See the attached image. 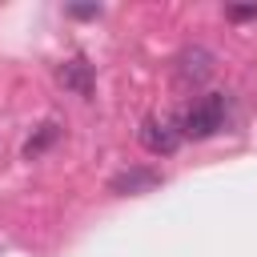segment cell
Here are the masks:
<instances>
[{
    "instance_id": "1",
    "label": "cell",
    "mask_w": 257,
    "mask_h": 257,
    "mask_svg": "<svg viewBox=\"0 0 257 257\" xmlns=\"http://www.w3.org/2000/svg\"><path fill=\"white\" fill-rule=\"evenodd\" d=\"M225 112H229L225 92H205V96H197V100H193V104L181 112L177 128H181V137L205 141V137H213V133L225 124Z\"/></svg>"
},
{
    "instance_id": "2",
    "label": "cell",
    "mask_w": 257,
    "mask_h": 257,
    "mask_svg": "<svg viewBox=\"0 0 257 257\" xmlns=\"http://www.w3.org/2000/svg\"><path fill=\"white\" fill-rule=\"evenodd\" d=\"M141 145H145L149 153H157V157H169V153L181 149V128H177L173 120L145 116V124H141Z\"/></svg>"
},
{
    "instance_id": "3",
    "label": "cell",
    "mask_w": 257,
    "mask_h": 257,
    "mask_svg": "<svg viewBox=\"0 0 257 257\" xmlns=\"http://www.w3.org/2000/svg\"><path fill=\"white\" fill-rule=\"evenodd\" d=\"M209 76H213V52L209 48L193 44V48H185L177 56V80L181 84H205Z\"/></svg>"
},
{
    "instance_id": "4",
    "label": "cell",
    "mask_w": 257,
    "mask_h": 257,
    "mask_svg": "<svg viewBox=\"0 0 257 257\" xmlns=\"http://www.w3.org/2000/svg\"><path fill=\"white\" fill-rule=\"evenodd\" d=\"M56 80H60L68 92H76V96H92V64H88L84 56L64 60V64L56 68Z\"/></svg>"
},
{
    "instance_id": "5",
    "label": "cell",
    "mask_w": 257,
    "mask_h": 257,
    "mask_svg": "<svg viewBox=\"0 0 257 257\" xmlns=\"http://www.w3.org/2000/svg\"><path fill=\"white\" fill-rule=\"evenodd\" d=\"M161 185V173L157 169H128V173H120V177H112V193H149V189H157Z\"/></svg>"
},
{
    "instance_id": "6",
    "label": "cell",
    "mask_w": 257,
    "mask_h": 257,
    "mask_svg": "<svg viewBox=\"0 0 257 257\" xmlns=\"http://www.w3.org/2000/svg\"><path fill=\"white\" fill-rule=\"evenodd\" d=\"M56 141H60V124H56V120H44V124L24 141V157H28V161H36V157H40V153H48Z\"/></svg>"
},
{
    "instance_id": "7",
    "label": "cell",
    "mask_w": 257,
    "mask_h": 257,
    "mask_svg": "<svg viewBox=\"0 0 257 257\" xmlns=\"http://www.w3.org/2000/svg\"><path fill=\"white\" fill-rule=\"evenodd\" d=\"M68 16H76V20H92V16H100V4H68Z\"/></svg>"
},
{
    "instance_id": "8",
    "label": "cell",
    "mask_w": 257,
    "mask_h": 257,
    "mask_svg": "<svg viewBox=\"0 0 257 257\" xmlns=\"http://www.w3.org/2000/svg\"><path fill=\"white\" fill-rule=\"evenodd\" d=\"M225 16L229 20H257V4L253 8H225Z\"/></svg>"
}]
</instances>
